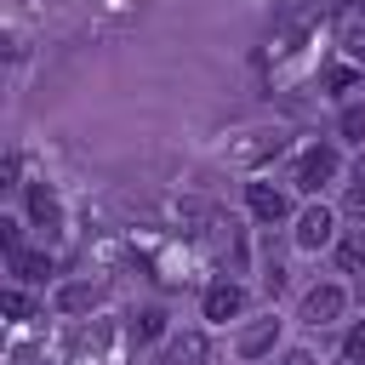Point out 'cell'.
<instances>
[{
  "label": "cell",
  "instance_id": "6da1fadb",
  "mask_svg": "<svg viewBox=\"0 0 365 365\" xmlns=\"http://www.w3.org/2000/svg\"><path fill=\"white\" fill-rule=\"evenodd\" d=\"M331 177H336V148H331V143H319V148H308V154L297 160V188H302V194H319Z\"/></svg>",
  "mask_w": 365,
  "mask_h": 365
},
{
  "label": "cell",
  "instance_id": "7a4b0ae2",
  "mask_svg": "<svg viewBox=\"0 0 365 365\" xmlns=\"http://www.w3.org/2000/svg\"><path fill=\"white\" fill-rule=\"evenodd\" d=\"M342 308H348V291H342V285H314V291L302 297V319H308V325H331Z\"/></svg>",
  "mask_w": 365,
  "mask_h": 365
},
{
  "label": "cell",
  "instance_id": "3957f363",
  "mask_svg": "<svg viewBox=\"0 0 365 365\" xmlns=\"http://www.w3.org/2000/svg\"><path fill=\"white\" fill-rule=\"evenodd\" d=\"M331 234H336V217H331L325 205H308V211L297 217V245H302V251H319V245H331Z\"/></svg>",
  "mask_w": 365,
  "mask_h": 365
},
{
  "label": "cell",
  "instance_id": "277c9868",
  "mask_svg": "<svg viewBox=\"0 0 365 365\" xmlns=\"http://www.w3.org/2000/svg\"><path fill=\"white\" fill-rule=\"evenodd\" d=\"M245 205H251V217H257V222H279V217L291 211L285 188H274V182H251V188H245Z\"/></svg>",
  "mask_w": 365,
  "mask_h": 365
},
{
  "label": "cell",
  "instance_id": "5b68a950",
  "mask_svg": "<svg viewBox=\"0 0 365 365\" xmlns=\"http://www.w3.org/2000/svg\"><path fill=\"white\" fill-rule=\"evenodd\" d=\"M245 308V291L234 285V279H217V285H205V319H234Z\"/></svg>",
  "mask_w": 365,
  "mask_h": 365
},
{
  "label": "cell",
  "instance_id": "8992f818",
  "mask_svg": "<svg viewBox=\"0 0 365 365\" xmlns=\"http://www.w3.org/2000/svg\"><path fill=\"white\" fill-rule=\"evenodd\" d=\"M205 354H211V342H205L200 331H177V336H171V348H165V359H171V365H205Z\"/></svg>",
  "mask_w": 365,
  "mask_h": 365
},
{
  "label": "cell",
  "instance_id": "52a82bcc",
  "mask_svg": "<svg viewBox=\"0 0 365 365\" xmlns=\"http://www.w3.org/2000/svg\"><path fill=\"white\" fill-rule=\"evenodd\" d=\"M274 336H279V325H274V319H262V325H251V331L240 336V354H245V359H257V354H268V348H274Z\"/></svg>",
  "mask_w": 365,
  "mask_h": 365
},
{
  "label": "cell",
  "instance_id": "ba28073f",
  "mask_svg": "<svg viewBox=\"0 0 365 365\" xmlns=\"http://www.w3.org/2000/svg\"><path fill=\"white\" fill-rule=\"evenodd\" d=\"M29 217L46 222V228H57V194L51 188H29Z\"/></svg>",
  "mask_w": 365,
  "mask_h": 365
},
{
  "label": "cell",
  "instance_id": "9c48e42d",
  "mask_svg": "<svg viewBox=\"0 0 365 365\" xmlns=\"http://www.w3.org/2000/svg\"><path fill=\"white\" fill-rule=\"evenodd\" d=\"M11 268H17V279H46V274H51V257H40V251H11Z\"/></svg>",
  "mask_w": 365,
  "mask_h": 365
},
{
  "label": "cell",
  "instance_id": "30bf717a",
  "mask_svg": "<svg viewBox=\"0 0 365 365\" xmlns=\"http://www.w3.org/2000/svg\"><path fill=\"white\" fill-rule=\"evenodd\" d=\"M131 336H137V342H154V336H165V314H160V308H143V314L131 319Z\"/></svg>",
  "mask_w": 365,
  "mask_h": 365
},
{
  "label": "cell",
  "instance_id": "8fae6325",
  "mask_svg": "<svg viewBox=\"0 0 365 365\" xmlns=\"http://www.w3.org/2000/svg\"><path fill=\"white\" fill-rule=\"evenodd\" d=\"M336 131H342L348 143H365V103H348L342 120H336Z\"/></svg>",
  "mask_w": 365,
  "mask_h": 365
},
{
  "label": "cell",
  "instance_id": "7c38bea8",
  "mask_svg": "<svg viewBox=\"0 0 365 365\" xmlns=\"http://www.w3.org/2000/svg\"><path fill=\"white\" fill-rule=\"evenodd\" d=\"M68 314H86L91 302H97V285H63V297H57Z\"/></svg>",
  "mask_w": 365,
  "mask_h": 365
},
{
  "label": "cell",
  "instance_id": "4fadbf2b",
  "mask_svg": "<svg viewBox=\"0 0 365 365\" xmlns=\"http://www.w3.org/2000/svg\"><path fill=\"white\" fill-rule=\"evenodd\" d=\"M348 86H359V68H354V63H336V68L325 74V91H348Z\"/></svg>",
  "mask_w": 365,
  "mask_h": 365
},
{
  "label": "cell",
  "instance_id": "5bb4252c",
  "mask_svg": "<svg viewBox=\"0 0 365 365\" xmlns=\"http://www.w3.org/2000/svg\"><path fill=\"white\" fill-rule=\"evenodd\" d=\"M342 354H348V359H365V319H359V325L348 331V342H342Z\"/></svg>",
  "mask_w": 365,
  "mask_h": 365
},
{
  "label": "cell",
  "instance_id": "9a60e30c",
  "mask_svg": "<svg viewBox=\"0 0 365 365\" xmlns=\"http://www.w3.org/2000/svg\"><path fill=\"white\" fill-rule=\"evenodd\" d=\"M6 314L23 319V314H29V297H23V291H6Z\"/></svg>",
  "mask_w": 365,
  "mask_h": 365
},
{
  "label": "cell",
  "instance_id": "2e32d148",
  "mask_svg": "<svg viewBox=\"0 0 365 365\" xmlns=\"http://www.w3.org/2000/svg\"><path fill=\"white\" fill-rule=\"evenodd\" d=\"M285 365H314V354H308V348H291V354H285Z\"/></svg>",
  "mask_w": 365,
  "mask_h": 365
},
{
  "label": "cell",
  "instance_id": "e0dca14e",
  "mask_svg": "<svg viewBox=\"0 0 365 365\" xmlns=\"http://www.w3.org/2000/svg\"><path fill=\"white\" fill-rule=\"evenodd\" d=\"M354 177H359V182H365V148H359V160H354Z\"/></svg>",
  "mask_w": 365,
  "mask_h": 365
},
{
  "label": "cell",
  "instance_id": "ac0fdd59",
  "mask_svg": "<svg viewBox=\"0 0 365 365\" xmlns=\"http://www.w3.org/2000/svg\"><path fill=\"white\" fill-rule=\"evenodd\" d=\"M359 240H365V211H359Z\"/></svg>",
  "mask_w": 365,
  "mask_h": 365
}]
</instances>
